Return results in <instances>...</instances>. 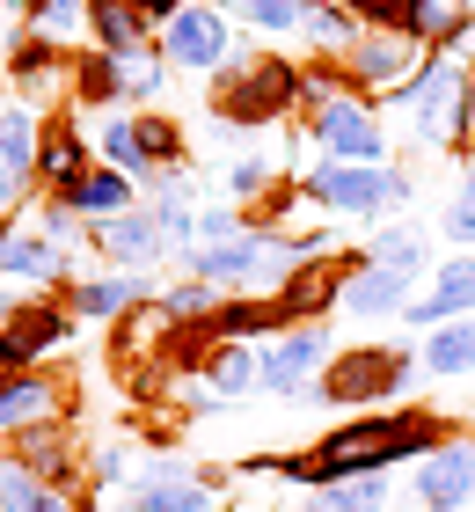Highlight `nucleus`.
<instances>
[{"label": "nucleus", "instance_id": "1", "mask_svg": "<svg viewBox=\"0 0 475 512\" xmlns=\"http://www.w3.org/2000/svg\"><path fill=\"white\" fill-rule=\"evenodd\" d=\"M461 425L424 403H395V410H366V417H344L329 425L315 447H293V454H264L249 461L242 476H278L293 491H329V483H351V476H388V469H417L424 454H439Z\"/></svg>", "mask_w": 475, "mask_h": 512}, {"label": "nucleus", "instance_id": "2", "mask_svg": "<svg viewBox=\"0 0 475 512\" xmlns=\"http://www.w3.org/2000/svg\"><path fill=\"white\" fill-rule=\"evenodd\" d=\"M380 110L402 118V139H410V147L461 154L468 125H475V66H468V52H424V66Z\"/></svg>", "mask_w": 475, "mask_h": 512}, {"label": "nucleus", "instance_id": "3", "mask_svg": "<svg viewBox=\"0 0 475 512\" xmlns=\"http://www.w3.org/2000/svg\"><path fill=\"white\" fill-rule=\"evenodd\" d=\"M300 66L307 59H285V52H234L220 74H212V132L220 139H256L264 125L300 118Z\"/></svg>", "mask_w": 475, "mask_h": 512}, {"label": "nucleus", "instance_id": "4", "mask_svg": "<svg viewBox=\"0 0 475 512\" xmlns=\"http://www.w3.org/2000/svg\"><path fill=\"white\" fill-rule=\"evenodd\" d=\"M300 198L322 205L337 220H366L380 227L388 213H410L417 205V183L402 161H307L300 169Z\"/></svg>", "mask_w": 475, "mask_h": 512}, {"label": "nucleus", "instance_id": "5", "mask_svg": "<svg viewBox=\"0 0 475 512\" xmlns=\"http://www.w3.org/2000/svg\"><path fill=\"white\" fill-rule=\"evenodd\" d=\"M417 344H351L322 366V381L300 395V403H322V410H395L402 395L417 388Z\"/></svg>", "mask_w": 475, "mask_h": 512}, {"label": "nucleus", "instance_id": "6", "mask_svg": "<svg viewBox=\"0 0 475 512\" xmlns=\"http://www.w3.org/2000/svg\"><path fill=\"white\" fill-rule=\"evenodd\" d=\"M300 139L315 147V161H395V125L366 96H329L300 110Z\"/></svg>", "mask_w": 475, "mask_h": 512}, {"label": "nucleus", "instance_id": "7", "mask_svg": "<svg viewBox=\"0 0 475 512\" xmlns=\"http://www.w3.org/2000/svg\"><path fill=\"white\" fill-rule=\"evenodd\" d=\"M227 491L220 469H183V461H154L139 469L125 491L110 498V512H212Z\"/></svg>", "mask_w": 475, "mask_h": 512}, {"label": "nucleus", "instance_id": "8", "mask_svg": "<svg viewBox=\"0 0 475 512\" xmlns=\"http://www.w3.org/2000/svg\"><path fill=\"white\" fill-rule=\"evenodd\" d=\"M154 52L169 59V74H205V81H212L234 52H242V44H234V22L212 8V0H190L169 30L154 37Z\"/></svg>", "mask_w": 475, "mask_h": 512}, {"label": "nucleus", "instance_id": "9", "mask_svg": "<svg viewBox=\"0 0 475 512\" xmlns=\"http://www.w3.org/2000/svg\"><path fill=\"white\" fill-rule=\"evenodd\" d=\"M424 66V52L402 30H359L351 37V52L337 59V74H344V88L351 96H366V103H388L402 81H410Z\"/></svg>", "mask_w": 475, "mask_h": 512}, {"label": "nucleus", "instance_id": "10", "mask_svg": "<svg viewBox=\"0 0 475 512\" xmlns=\"http://www.w3.org/2000/svg\"><path fill=\"white\" fill-rule=\"evenodd\" d=\"M337 359V330L329 322H293L285 337L264 344V395H285V403H300L307 388L322 381V366Z\"/></svg>", "mask_w": 475, "mask_h": 512}, {"label": "nucleus", "instance_id": "11", "mask_svg": "<svg viewBox=\"0 0 475 512\" xmlns=\"http://www.w3.org/2000/svg\"><path fill=\"white\" fill-rule=\"evenodd\" d=\"M475 315V249H454V256H439V271L417 286V300L402 308V330H417V337H432L446 330V322H461Z\"/></svg>", "mask_w": 475, "mask_h": 512}, {"label": "nucleus", "instance_id": "12", "mask_svg": "<svg viewBox=\"0 0 475 512\" xmlns=\"http://www.w3.org/2000/svg\"><path fill=\"white\" fill-rule=\"evenodd\" d=\"M88 249L103 256L110 271H147V278H154V264H169V256H176V242L161 235V220L147 213V198H139L132 213H117V220H103V227H88Z\"/></svg>", "mask_w": 475, "mask_h": 512}, {"label": "nucleus", "instance_id": "13", "mask_svg": "<svg viewBox=\"0 0 475 512\" xmlns=\"http://www.w3.org/2000/svg\"><path fill=\"white\" fill-rule=\"evenodd\" d=\"M410 498H417V512H468L475 505V432H454L439 454L417 461Z\"/></svg>", "mask_w": 475, "mask_h": 512}, {"label": "nucleus", "instance_id": "14", "mask_svg": "<svg viewBox=\"0 0 475 512\" xmlns=\"http://www.w3.org/2000/svg\"><path fill=\"white\" fill-rule=\"evenodd\" d=\"M351 271H359V249H329L315 256V264H300V271H285V286H278V308L285 322H329L344 308V286H351Z\"/></svg>", "mask_w": 475, "mask_h": 512}, {"label": "nucleus", "instance_id": "15", "mask_svg": "<svg viewBox=\"0 0 475 512\" xmlns=\"http://www.w3.org/2000/svg\"><path fill=\"white\" fill-rule=\"evenodd\" d=\"M8 461L15 469H30L37 483H52V491H81V439H74V417H52V425H30V432H15L8 439Z\"/></svg>", "mask_w": 475, "mask_h": 512}, {"label": "nucleus", "instance_id": "16", "mask_svg": "<svg viewBox=\"0 0 475 512\" xmlns=\"http://www.w3.org/2000/svg\"><path fill=\"white\" fill-rule=\"evenodd\" d=\"M66 66H74V52H66V44L37 37V30H15V37H8V59H0V74H8L15 103L44 110L52 96H66Z\"/></svg>", "mask_w": 475, "mask_h": 512}, {"label": "nucleus", "instance_id": "17", "mask_svg": "<svg viewBox=\"0 0 475 512\" xmlns=\"http://www.w3.org/2000/svg\"><path fill=\"white\" fill-rule=\"evenodd\" d=\"M154 293L161 286H154L147 271H81L59 300L74 308V322H125L139 308H154Z\"/></svg>", "mask_w": 475, "mask_h": 512}, {"label": "nucleus", "instance_id": "18", "mask_svg": "<svg viewBox=\"0 0 475 512\" xmlns=\"http://www.w3.org/2000/svg\"><path fill=\"white\" fill-rule=\"evenodd\" d=\"M424 278L417 271H388V264H366V249H359V271H351V286H344V308L351 322H402V308L417 300Z\"/></svg>", "mask_w": 475, "mask_h": 512}, {"label": "nucleus", "instance_id": "19", "mask_svg": "<svg viewBox=\"0 0 475 512\" xmlns=\"http://www.w3.org/2000/svg\"><path fill=\"white\" fill-rule=\"evenodd\" d=\"M0 337H8L15 366L30 374V366H44L66 337H74V308H66V300H15V315H8Z\"/></svg>", "mask_w": 475, "mask_h": 512}, {"label": "nucleus", "instance_id": "20", "mask_svg": "<svg viewBox=\"0 0 475 512\" xmlns=\"http://www.w3.org/2000/svg\"><path fill=\"white\" fill-rule=\"evenodd\" d=\"M402 37L417 52H468L475 44V0H402Z\"/></svg>", "mask_w": 475, "mask_h": 512}, {"label": "nucleus", "instance_id": "21", "mask_svg": "<svg viewBox=\"0 0 475 512\" xmlns=\"http://www.w3.org/2000/svg\"><path fill=\"white\" fill-rule=\"evenodd\" d=\"M0 278H22V286H74L81 278V264L66 249H52L37 235V227H8V242H0Z\"/></svg>", "mask_w": 475, "mask_h": 512}, {"label": "nucleus", "instance_id": "22", "mask_svg": "<svg viewBox=\"0 0 475 512\" xmlns=\"http://www.w3.org/2000/svg\"><path fill=\"white\" fill-rule=\"evenodd\" d=\"M95 169V139L74 125V110H59V118H44V147H37V183L44 191H66V183H81Z\"/></svg>", "mask_w": 475, "mask_h": 512}, {"label": "nucleus", "instance_id": "23", "mask_svg": "<svg viewBox=\"0 0 475 512\" xmlns=\"http://www.w3.org/2000/svg\"><path fill=\"white\" fill-rule=\"evenodd\" d=\"M59 417V381L30 366V374H0V439L30 432V425H52Z\"/></svg>", "mask_w": 475, "mask_h": 512}, {"label": "nucleus", "instance_id": "24", "mask_svg": "<svg viewBox=\"0 0 475 512\" xmlns=\"http://www.w3.org/2000/svg\"><path fill=\"white\" fill-rule=\"evenodd\" d=\"M125 103V59L74 44V66H66V110H117Z\"/></svg>", "mask_w": 475, "mask_h": 512}, {"label": "nucleus", "instance_id": "25", "mask_svg": "<svg viewBox=\"0 0 475 512\" xmlns=\"http://www.w3.org/2000/svg\"><path fill=\"white\" fill-rule=\"evenodd\" d=\"M52 198L74 205L88 227H103V220H117V213H132V205H139V183H132L125 169H110V161H95L81 183H66V191H52Z\"/></svg>", "mask_w": 475, "mask_h": 512}, {"label": "nucleus", "instance_id": "26", "mask_svg": "<svg viewBox=\"0 0 475 512\" xmlns=\"http://www.w3.org/2000/svg\"><path fill=\"white\" fill-rule=\"evenodd\" d=\"M285 330H293V322H285L278 293H227L220 315H212V337H220V344H271Z\"/></svg>", "mask_w": 475, "mask_h": 512}, {"label": "nucleus", "instance_id": "27", "mask_svg": "<svg viewBox=\"0 0 475 512\" xmlns=\"http://www.w3.org/2000/svg\"><path fill=\"white\" fill-rule=\"evenodd\" d=\"M147 213L161 220V235H169L176 249H190L198 242V183H190V169H169V176H154L147 183Z\"/></svg>", "mask_w": 475, "mask_h": 512}, {"label": "nucleus", "instance_id": "28", "mask_svg": "<svg viewBox=\"0 0 475 512\" xmlns=\"http://www.w3.org/2000/svg\"><path fill=\"white\" fill-rule=\"evenodd\" d=\"M366 264L432 278V271H439V249H432V235H424V227H410V220H380L373 235H366Z\"/></svg>", "mask_w": 475, "mask_h": 512}, {"label": "nucleus", "instance_id": "29", "mask_svg": "<svg viewBox=\"0 0 475 512\" xmlns=\"http://www.w3.org/2000/svg\"><path fill=\"white\" fill-rule=\"evenodd\" d=\"M95 161H110V169H125L132 183H154V154H147V139H139V118L132 110H117V118L95 125Z\"/></svg>", "mask_w": 475, "mask_h": 512}, {"label": "nucleus", "instance_id": "30", "mask_svg": "<svg viewBox=\"0 0 475 512\" xmlns=\"http://www.w3.org/2000/svg\"><path fill=\"white\" fill-rule=\"evenodd\" d=\"M417 366H424V381H461L475 374V315L461 322H446V330H432L417 344Z\"/></svg>", "mask_w": 475, "mask_h": 512}, {"label": "nucleus", "instance_id": "31", "mask_svg": "<svg viewBox=\"0 0 475 512\" xmlns=\"http://www.w3.org/2000/svg\"><path fill=\"white\" fill-rule=\"evenodd\" d=\"M88 37H95V52H110V59L154 52V37L139 30V15L125 8V0H88Z\"/></svg>", "mask_w": 475, "mask_h": 512}, {"label": "nucleus", "instance_id": "32", "mask_svg": "<svg viewBox=\"0 0 475 512\" xmlns=\"http://www.w3.org/2000/svg\"><path fill=\"white\" fill-rule=\"evenodd\" d=\"M205 381L220 403H242V395H264V344H220L205 366Z\"/></svg>", "mask_w": 475, "mask_h": 512}, {"label": "nucleus", "instance_id": "33", "mask_svg": "<svg viewBox=\"0 0 475 512\" xmlns=\"http://www.w3.org/2000/svg\"><path fill=\"white\" fill-rule=\"evenodd\" d=\"M37 147H44V118L30 103H0V169L37 176Z\"/></svg>", "mask_w": 475, "mask_h": 512}, {"label": "nucleus", "instance_id": "34", "mask_svg": "<svg viewBox=\"0 0 475 512\" xmlns=\"http://www.w3.org/2000/svg\"><path fill=\"white\" fill-rule=\"evenodd\" d=\"M300 37H307L315 59H344L351 37H359V22H351L337 0H300Z\"/></svg>", "mask_w": 475, "mask_h": 512}, {"label": "nucleus", "instance_id": "35", "mask_svg": "<svg viewBox=\"0 0 475 512\" xmlns=\"http://www.w3.org/2000/svg\"><path fill=\"white\" fill-rule=\"evenodd\" d=\"M0 512H81V498L37 483L30 469H15V461H0Z\"/></svg>", "mask_w": 475, "mask_h": 512}, {"label": "nucleus", "instance_id": "36", "mask_svg": "<svg viewBox=\"0 0 475 512\" xmlns=\"http://www.w3.org/2000/svg\"><path fill=\"white\" fill-rule=\"evenodd\" d=\"M388 476H351L329 483V491H300V512H388Z\"/></svg>", "mask_w": 475, "mask_h": 512}, {"label": "nucleus", "instance_id": "37", "mask_svg": "<svg viewBox=\"0 0 475 512\" xmlns=\"http://www.w3.org/2000/svg\"><path fill=\"white\" fill-rule=\"evenodd\" d=\"M234 30H256V37H300V0H212Z\"/></svg>", "mask_w": 475, "mask_h": 512}, {"label": "nucleus", "instance_id": "38", "mask_svg": "<svg viewBox=\"0 0 475 512\" xmlns=\"http://www.w3.org/2000/svg\"><path fill=\"white\" fill-rule=\"evenodd\" d=\"M15 8V30H37V37H52L66 44L74 30H88V0H8Z\"/></svg>", "mask_w": 475, "mask_h": 512}, {"label": "nucleus", "instance_id": "39", "mask_svg": "<svg viewBox=\"0 0 475 512\" xmlns=\"http://www.w3.org/2000/svg\"><path fill=\"white\" fill-rule=\"evenodd\" d=\"M278 183H285V176H278L271 154H234V161H227V198L242 205V213H256V205H264Z\"/></svg>", "mask_w": 475, "mask_h": 512}, {"label": "nucleus", "instance_id": "40", "mask_svg": "<svg viewBox=\"0 0 475 512\" xmlns=\"http://www.w3.org/2000/svg\"><path fill=\"white\" fill-rule=\"evenodd\" d=\"M132 118H139V139H147V154H154V169H161V176L190 161V132L169 118V110H132Z\"/></svg>", "mask_w": 475, "mask_h": 512}, {"label": "nucleus", "instance_id": "41", "mask_svg": "<svg viewBox=\"0 0 475 512\" xmlns=\"http://www.w3.org/2000/svg\"><path fill=\"white\" fill-rule=\"evenodd\" d=\"M220 286H205V278H176V286H161L154 293V308L161 315H169V322H212V315H220Z\"/></svg>", "mask_w": 475, "mask_h": 512}, {"label": "nucleus", "instance_id": "42", "mask_svg": "<svg viewBox=\"0 0 475 512\" xmlns=\"http://www.w3.org/2000/svg\"><path fill=\"white\" fill-rule=\"evenodd\" d=\"M37 235L52 242V249H66V256H74V249H88V220L74 213V205H59L52 191H44V198H37Z\"/></svg>", "mask_w": 475, "mask_h": 512}, {"label": "nucleus", "instance_id": "43", "mask_svg": "<svg viewBox=\"0 0 475 512\" xmlns=\"http://www.w3.org/2000/svg\"><path fill=\"white\" fill-rule=\"evenodd\" d=\"M139 469H132V439H103V447H95L88 454V491H125V483H132Z\"/></svg>", "mask_w": 475, "mask_h": 512}, {"label": "nucleus", "instance_id": "44", "mask_svg": "<svg viewBox=\"0 0 475 512\" xmlns=\"http://www.w3.org/2000/svg\"><path fill=\"white\" fill-rule=\"evenodd\" d=\"M161 88H169V59L161 52H139V59H125V103H139L147 110Z\"/></svg>", "mask_w": 475, "mask_h": 512}, {"label": "nucleus", "instance_id": "45", "mask_svg": "<svg viewBox=\"0 0 475 512\" xmlns=\"http://www.w3.org/2000/svg\"><path fill=\"white\" fill-rule=\"evenodd\" d=\"M439 227H446V242H468V249H475V169H461V183H454V198H446Z\"/></svg>", "mask_w": 475, "mask_h": 512}, {"label": "nucleus", "instance_id": "46", "mask_svg": "<svg viewBox=\"0 0 475 512\" xmlns=\"http://www.w3.org/2000/svg\"><path fill=\"white\" fill-rule=\"evenodd\" d=\"M234 235H249V213H242V205H205V213H198V242H234Z\"/></svg>", "mask_w": 475, "mask_h": 512}, {"label": "nucleus", "instance_id": "47", "mask_svg": "<svg viewBox=\"0 0 475 512\" xmlns=\"http://www.w3.org/2000/svg\"><path fill=\"white\" fill-rule=\"evenodd\" d=\"M337 8L359 22V30H395L402 22V0H337Z\"/></svg>", "mask_w": 475, "mask_h": 512}, {"label": "nucleus", "instance_id": "48", "mask_svg": "<svg viewBox=\"0 0 475 512\" xmlns=\"http://www.w3.org/2000/svg\"><path fill=\"white\" fill-rule=\"evenodd\" d=\"M125 8L139 15V30H147V37H161V30H169V22L190 8V0H125Z\"/></svg>", "mask_w": 475, "mask_h": 512}, {"label": "nucleus", "instance_id": "49", "mask_svg": "<svg viewBox=\"0 0 475 512\" xmlns=\"http://www.w3.org/2000/svg\"><path fill=\"white\" fill-rule=\"evenodd\" d=\"M8 315H15V293H8V286H0V330H8Z\"/></svg>", "mask_w": 475, "mask_h": 512}, {"label": "nucleus", "instance_id": "50", "mask_svg": "<svg viewBox=\"0 0 475 512\" xmlns=\"http://www.w3.org/2000/svg\"><path fill=\"white\" fill-rule=\"evenodd\" d=\"M0 374H22V366H15V352H8V337H0Z\"/></svg>", "mask_w": 475, "mask_h": 512}, {"label": "nucleus", "instance_id": "51", "mask_svg": "<svg viewBox=\"0 0 475 512\" xmlns=\"http://www.w3.org/2000/svg\"><path fill=\"white\" fill-rule=\"evenodd\" d=\"M461 161H468V169H475V125H468V147H461Z\"/></svg>", "mask_w": 475, "mask_h": 512}, {"label": "nucleus", "instance_id": "52", "mask_svg": "<svg viewBox=\"0 0 475 512\" xmlns=\"http://www.w3.org/2000/svg\"><path fill=\"white\" fill-rule=\"evenodd\" d=\"M8 227H15V220H8V213H0V242H8Z\"/></svg>", "mask_w": 475, "mask_h": 512}, {"label": "nucleus", "instance_id": "53", "mask_svg": "<svg viewBox=\"0 0 475 512\" xmlns=\"http://www.w3.org/2000/svg\"><path fill=\"white\" fill-rule=\"evenodd\" d=\"M212 512H227V505H212Z\"/></svg>", "mask_w": 475, "mask_h": 512}, {"label": "nucleus", "instance_id": "54", "mask_svg": "<svg viewBox=\"0 0 475 512\" xmlns=\"http://www.w3.org/2000/svg\"><path fill=\"white\" fill-rule=\"evenodd\" d=\"M468 66H475V52H468Z\"/></svg>", "mask_w": 475, "mask_h": 512}, {"label": "nucleus", "instance_id": "55", "mask_svg": "<svg viewBox=\"0 0 475 512\" xmlns=\"http://www.w3.org/2000/svg\"><path fill=\"white\" fill-rule=\"evenodd\" d=\"M0 59H8V52H0Z\"/></svg>", "mask_w": 475, "mask_h": 512}]
</instances>
